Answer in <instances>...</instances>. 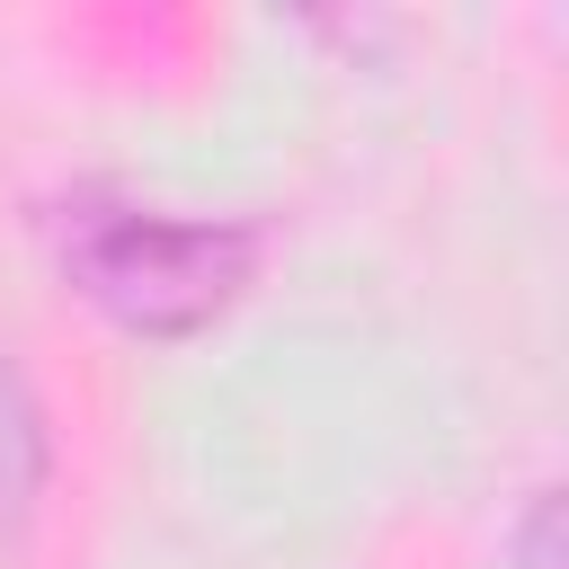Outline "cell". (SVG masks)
<instances>
[{
    "instance_id": "obj_3",
    "label": "cell",
    "mask_w": 569,
    "mask_h": 569,
    "mask_svg": "<svg viewBox=\"0 0 569 569\" xmlns=\"http://www.w3.org/2000/svg\"><path fill=\"white\" fill-rule=\"evenodd\" d=\"M507 560L516 569H560V489H533L525 516L507 525Z\"/></svg>"
},
{
    "instance_id": "obj_2",
    "label": "cell",
    "mask_w": 569,
    "mask_h": 569,
    "mask_svg": "<svg viewBox=\"0 0 569 569\" xmlns=\"http://www.w3.org/2000/svg\"><path fill=\"white\" fill-rule=\"evenodd\" d=\"M53 480V418H44V391L27 382L18 347L0 338V533H18L36 516Z\"/></svg>"
},
{
    "instance_id": "obj_1",
    "label": "cell",
    "mask_w": 569,
    "mask_h": 569,
    "mask_svg": "<svg viewBox=\"0 0 569 569\" xmlns=\"http://www.w3.org/2000/svg\"><path fill=\"white\" fill-rule=\"evenodd\" d=\"M36 231L53 276L133 338H196L258 276V231L240 213H187L124 178L53 187L36 204Z\"/></svg>"
}]
</instances>
